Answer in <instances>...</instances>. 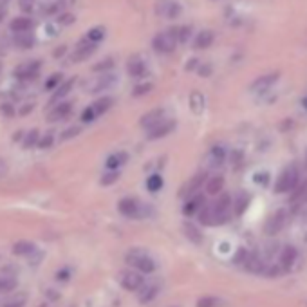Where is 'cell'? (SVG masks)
Instances as JSON below:
<instances>
[{"label": "cell", "instance_id": "6da1fadb", "mask_svg": "<svg viewBox=\"0 0 307 307\" xmlns=\"http://www.w3.org/2000/svg\"><path fill=\"white\" fill-rule=\"evenodd\" d=\"M125 260H127V264L138 273L150 275V273L156 271V262H154V258L150 257L146 251L139 250V248H134V250L128 251Z\"/></svg>", "mask_w": 307, "mask_h": 307}, {"label": "cell", "instance_id": "7a4b0ae2", "mask_svg": "<svg viewBox=\"0 0 307 307\" xmlns=\"http://www.w3.org/2000/svg\"><path fill=\"white\" fill-rule=\"evenodd\" d=\"M152 46L158 53L163 54L172 53L177 46V29H166L163 33H158V35L154 36Z\"/></svg>", "mask_w": 307, "mask_h": 307}, {"label": "cell", "instance_id": "3957f363", "mask_svg": "<svg viewBox=\"0 0 307 307\" xmlns=\"http://www.w3.org/2000/svg\"><path fill=\"white\" fill-rule=\"evenodd\" d=\"M296 181H298V168L295 165H289L288 168L282 170L280 177H278V181L275 184V192L276 193L289 192V190L295 188Z\"/></svg>", "mask_w": 307, "mask_h": 307}, {"label": "cell", "instance_id": "277c9868", "mask_svg": "<svg viewBox=\"0 0 307 307\" xmlns=\"http://www.w3.org/2000/svg\"><path fill=\"white\" fill-rule=\"evenodd\" d=\"M119 284L123 286V289L127 291H139L145 284V278H143L141 273L134 271V269H125V271L119 273Z\"/></svg>", "mask_w": 307, "mask_h": 307}, {"label": "cell", "instance_id": "5b68a950", "mask_svg": "<svg viewBox=\"0 0 307 307\" xmlns=\"http://www.w3.org/2000/svg\"><path fill=\"white\" fill-rule=\"evenodd\" d=\"M230 206H231L230 195H221V199L217 203L211 204V210H213L215 215V224H224L230 219Z\"/></svg>", "mask_w": 307, "mask_h": 307}, {"label": "cell", "instance_id": "8992f818", "mask_svg": "<svg viewBox=\"0 0 307 307\" xmlns=\"http://www.w3.org/2000/svg\"><path fill=\"white\" fill-rule=\"evenodd\" d=\"M118 210L119 213L128 217V219H139V217H143L141 204H139V201L132 199V197H125V199L119 201Z\"/></svg>", "mask_w": 307, "mask_h": 307}, {"label": "cell", "instance_id": "52a82bcc", "mask_svg": "<svg viewBox=\"0 0 307 307\" xmlns=\"http://www.w3.org/2000/svg\"><path fill=\"white\" fill-rule=\"evenodd\" d=\"M156 13L165 18H176L181 15V6L176 0H156Z\"/></svg>", "mask_w": 307, "mask_h": 307}, {"label": "cell", "instance_id": "ba28073f", "mask_svg": "<svg viewBox=\"0 0 307 307\" xmlns=\"http://www.w3.org/2000/svg\"><path fill=\"white\" fill-rule=\"evenodd\" d=\"M284 224H286V211L278 210V211H275L268 221H266L264 231L268 235H276L282 228H284Z\"/></svg>", "mask_w": 307, "mask_h": 307}, {"label": "cell", "instance_id": "9c48e42d", "mask_svg": "<svg viewBox=\"0 0 307 307\" xmlns=\"http://www.w3.org/2000/svg\"><path fill=\"white\" fill-rule=\"evenodd\" d=\"M165 111L163 108H154V111L146 112L145 116L141 118V121H139V125H141L143 128H154V127H158L159 123L165 121Z\"/></svg>", "mask_w": 307, "mask_h": 307}, {"label": "cell", "instance_id": "30bf717a", "mask_svg": "<svg viewBox=\"0 0 307 307\" xmlns=\"http://www.w3.org/2000/svg\"><path fill=\"white\" fill-rule=\"evenodd\" d=\"M94 51H96V43L89 42V40H83L81 43H78V47L74 49V53L71 54V60L73 61H83L87 60L89 56H92L94 54Z\"/></svg>", "mask_w": 307, "mask_h": 307}, {"label": "cell", "instance_id": "8fae6325", "mask_svg": "<svg viewBox=\"0 0 307 307\" xmlns=\"http://www.w3.org/2000/svg\"><path fill=\"white\" fill-rule=\"evenodd\" d=\"M38 69H40V61H29V63H24V65L16 67L15 76L24 81L33 80V78H36V74H38Z\"/></svg>", "mask_w": 307, "mask_h": 307}, {"label": "cell", "instance_id": "7c38bea8", "mask_svg": "<svg viewBox=\"0 0 307 307\" xmlns=\"http://www.w3.org/2000/svg\"><path fill=\"white\" fill-rule=\"evenodd\" d=\"M280 74L278 73H271V74H266V76H260L258 80H255L251 83V91L253 92H266L268 89H271L275 85V81L278 80Z\"/></svg>", "mask_w": 307, "mask_h": 307}, {"label": "cell", "instance_id": "4fadbf2b", "mask_svg": "<svg viewBox=\"0 0 307 307\" xmlns=\"http://www.w3.org/2000/svg\"><path fill=\"white\" fill-rule=\"evenodd\" d=\"M204 179H206V173H203V172L197 173V176H193L192 179L183 186V190H181V197H190V195H193V193H197V190L203 186Z\"/></svg>", "mask_w": 307, "mask_h": 307}, {"label": "cell", "instance_id": "5bb4252c", "mask_svg": "<svg viewBox=\"0 0 307 307\" xmlns=\"http://www.w3.org/2000/svg\"><path fill=\"white\" fill-rule=\"evenodd\" d=\"M176 128V121H172V119H165L163 123H159L158 127H154L148 130V139H159V138H165V136H168L170 132Z\"/></svg>", "mask_w": 307, "mask_h": 307}, {"label": "cell", "instance_id": "9a60e30c", "mask_svg": "<svg viewBox=\"0 0 307 307\" xmlns=\"http://www.w3.org/2000/svg\"><path fill=\"white\" fill-rule=\"evenodd\" d=\"M127 71H128V74H130V76H134V78L145 76V73H146V63H145V60H143V58L139 56V54L132 56L130 60H128V63H127Z\"/></svg>", "mask_w": 307, "mask_h": 307}, {"label": "cell", "instance_id": "2e32d148", "mask_svg": "<svg viewBox=\"0 0 307 307\" xmlns=\"http://www.w3.org/2000/svg\"><path fill=\"white\" fill-rule=\"evenodd\" d=\"M114 81H116L114 74L103 73L101 76H98L96 80H92V83H91V87H89V91H91V92H101V91H105V89L112 87V85H114Z\"/></svg>", "mask_w": 307, "mask_h": 307}, {"label": "cell", "instance_id": "e0dca14e", "mask_svg": "<svg viewBox=\"0 0 307 307\" xmlns=\"http://www.w3.org/2000/svg\"><path fill=\"white\" fill-rule=\"evenodd\" d=\"M73 111V105L69 101H63V103H58L53 111L49 112V121H60V119H65L67 116Z\"/></svg>", "mask_w": 307, "mask_h": 307}, {"label": "cell", "instance_id": "ac0fdd59", "mask_svg": "<svg viewBox=\"0 0 307 307\" xmlns=\"http://www.w3.org/2000/svg\"><path fill=\"white\" fill-rule=\"evenodd\" d=\"M296 260V250L293 248V246H286L284 251H282L280 255V268L284 269H291V266L295 264Z\"/></svg>", "mask_w": 307, "mask_h": 307}, {"label": "cell", "instance_id": "d6986e66", "mask_svg": "<svg viewBox=\"0 0 307 307\" xmlns=\"http://www.w3.org/2000/svg\"><path fill=\"white\" fill-rule=\"evenodd\" d=\"M244 266H246V269L251 271V273H262L264 271V262H262V258L258 257L257 253H251V255L248 253V258H246Z\"/></svg>", "mask_w": 307, "mask_h": 307}, {"label": "cell", "instance_id": "ffe728a7", "mask_svg": "<svg viewBox=\"0 0 307 307\" xmlns=\"http://www.w3.org/2000/svg\"><path fill=\"white\" fill-rule=\"evenodd\" d=\"M204 208V197L203 195H195L192 199L186 201V204L183 206L184 215H193L197 210H203Z\"/></svg>", "mask_w": 307, "mask_h": 307}, {"label": "cell", "instance_id": "44dd1931", "mask_svg": "<svg viewBox=\"0 0 307 307\" xmlns=\"http://www.w3.org/2000/svg\"><path fill=\"white\" fill-rule=\"evenodd\" d=\"M211 42H213V33L206 29V31H201L199 35L195 36L193 46H195V49H206V47L211 46Z\"/></svg>", "mask_w": 307, "mask_h": 307}, {"label": "cell", "instance_id": "7402d4cb", "mask_svg": "<svg viewBox=\"0 0 307 307\" xmlns=\"http://www.w3.org/2000/svg\"><path fill=\"white\" fill-rule=\"evenodd\" d=\"M112 107V98H108V96H105V98H100L98 101H94V103L91 105V108L94 111V116H101V114H105V112L108 111V108Z\"/></svg>", "mask_w": 307, "mask_h": 307}, {"label": "cell", "instance_id": "603a6c76", "mask_svg": "<svg viewBox=\"0 0 307 307\" xmlns=\"http://www.w3.org/2000/svg\"><path fill=\"white\" fill-rule=\"evenodd\" d=\"M74 81H76V80H74V78H71V80H67V81H63L61 85H58V91L54 92V96H53V100H51V101H53V103H56L58 100L65 98L67 94L71 92V89L74 87Z\"/></svg>", "mask_w": 307, "mask_h": 307}, {"label": "cell", "instance_id": "cb8c5ba5", "mask_svg": "<svg viewBox=\"0 0 307 307\" xmlns=\"http://www.w3.org/2000/svg\"><path fill=\"white\" fill-rule=\"evenodd\" d=\"M15 46L20 47V49H31L35 46V36L29 35V33H18L15 36Z\"/></svg>", "mask_w": 307, "mask_h": 307}, {"label": "cell", "instance_id": "d4e9b609", "mask_svg": "<svg viewBox=\"0 0 307 307\" xmlns=\"http://www.w3.org/2000/svg\"><path fill=\"white\" fill-rule=\"evenodd\" d=\"M31 27H33V22H31V18H26V16L15 18L11 22V29L15 31L16 35H18V33H29Z\"/></svg>", "mask_w": 307, "mask_h": 307}, {"label": "cell", "instance_id": "484cf974", "mask_svg": "<svg viewBox=\"0 0 307 307\" xmlns=\"http://www.w3.org/2000/svg\"><path fill=\"white\" fill-rule=\"evenodd\" d=\"M223 188H224V177H223V176L211 177V179L208 181V184H206V192L210 193V195H215V193H219Z\"/></svg>", "mask_w": 307, "mask_h": 307}, {"label": "cell", "instance_id": "4316f807", "mask_svg": "<svg viewBox=\"0 0 307 307\" xmlns=\"http://www.w3.org/2000/svg\"><path fill=\"white\" fill-rule=\"evenodd\" d=\"M127 159H128V156L125 152H118V154H112L111 158L107 159V168H111V170H116V168H119L121 165H125L127 163Z\"/></svg>", "mask_w": 307, "mask_h": 307}, {"label": "cell", "instance_id": "83f0119b", "mask_svg": "<svg viewBox=\"0 0 307 307\" xmlns=\"http://www.w3.org/2000/svg\"><path fill=\"white\" fill-rule=\"evenodd\" d=\"M33 251H35V244H33V242L20 240L13 246V253L15 255H31Z\"/></svg>", "mask_w": 307, "mask_h": 307}, {"label": "cell", "instance_id": "f1b7e54d", "mask_svg": "<svg viewBox=\"0 0 307 307\" xmlns=\"http://www.w3.org/2000/svg\"><path fill=\"white\" fill-rule=\"evenodd\" d=\"M190 107L195 114H201L204 108V96L201 92H192V96H190Z\"/></svg>", "mask_w": 307, "mask_h": 307}, {"label": "cell", "instance_id": "f546056e", "mask_svg": "<svg viewBox=\"0 0 307 307\" xmlns=\"http://www.w3.org/2000/svg\"><path fill=\"white\" fill-rule=\"evenodd\" d=\"M156 295H158V286H145L143 284L141 293H139V302L141 303L150 302Z\"/></svg>", "mask_w": 307, "mask_h": 307}, {"label": "cell", "instance_id": "4dcf8cb0", "mask_svg": "<svg viewBox=\"0 0 307 307\" xmlns=\"http://www.w3.org/2000/svg\"><path fill=\"white\" fill-rule=\"evenodd\" d=\"M210 158H211V166H221L223 161L226 159V154H224L223 146H213L210 152Z\"/></svg>", "mask_w": 307, "mask_h": 307}, {"label": "cell", "instance_id": "1f68e13d", "mask_svg": "<svg viewBox=\"0 0 307 307\" xmlns=\"http://www.w3.org/2000/svg\"><path fill=\"white\" fill-rule=\"evenodd\" d=\"M199 219L204 226H215V215H213V210L211 206H204L199 213Z\"/></svg>", "mask_w": 307, "mask_h": 307}, {"label": "cell", "instance_id": "d6a6232c", "mask_svg": "<svg viewBox=\"0 0 307 307\" xmlns=\"http://www.w3.org/2000/svg\"><path fill=\"white\" fill-rule=\"evenodd\" d=\"M184 233H186V237H188L190 240L195 242V244H201V242H203V235L199 233V230H197L193 224H190V223L184 224Z\"/></svg>", "mask_w": 307, "mask_h": 307}, {"label": "cell", "instance_id": "836d02e7", "mask_svg": "<svg viewBox=\"0 0 307 307\" xmlns=\"http://www.w3.org/2000/svg\"><path fill=\"white\" fill-rule=\"evenodd\" d=\"M291 203L295 204H303V203H307V183H303L302 186H300L298 190H296L295 193H293V197H291Z\"/></svg>", "mask_w": 307, "mask_h": 307}, {"label": "cell", "instance_id": "e575fe53", "mask_svg": "<svg viewBox=\"0 0 307 307\" xmlns=\"http://www.w3.org/2000/svg\"><path fill=\"white\" fill-rule=\"evenodd\" d=\"M146 188H148L150 192H158V190H161L163 188V177L158 176V173L150 176L148 181H146Z\"/></svg>", "mask_w": 307, "mask_h": 307}, {"label": "cell", "instance_id": "d590c367", "mask_svg": "<svg viewBox=\"0 0 307 307\" xmlns=\"http://www.w3.org/2000/svg\"><path fill=\"white\" fill-rule=\"evenodd\" d=\"M16 288V280L11 276H0V293H9Z\"/></svg>", "mask_w": 307, "mask_h": 307}, {"label": "cell", "instance_id": "8d00e7d4", "mask_svg": "<svg viewBox=\"0 0 307 307\" xmlns=\"http://www.w3.org/2000/svg\"><path fill=\"white\" fill-rule=\"evenodd\" d=\"M103 36H105L103 27H94V29H91L87 33V40H89V42H92V43H98L100 40H103Z\"/></svg>", "mask_w": 307, "mask_h": 307}, {"label": "cell", "instance_id": "74e56055", "mask_svg": "<svg viewBox=\"0 0 307 307\" xmlns=\"http://www.w3.org/2000/svg\"><path fill=\"white\" fill-rule=\"evenodd\" d=\"M192 36V27L184 26L181 29H177V42H188V38Z\"/></svg>", "mask_w": 307, "mask_h": 307}, {"label": "cell", "instance_id": "f35d334b", "mask_svg": "<svg viewBox=\"0 0 307 307\" xmlns=\"http://www.w3.org/2000/svg\"><path fill=\"white\" fill-rule=\"evenodd\" d=\"M36 141H38V130H31L29 134H27L26 141H24V146L26 148H31V146H35Z\"/></svg>", "mask_w": 307, "mask_h": 307}, {"label": "cell", "instance_id": "ab89813d", "mask_svg": "<svg viewBox=\"0 0 307 307\" xmlns=\"http://www.w3.org/2000/svg\"><path fill=\"white\" fill-rule=\"evenodd\" d=\"M118 179H119V172H108L101 177V184H103V186H108V184L116 183Z\"/></svg>", "mask_w": 307, "mask_h": 307}, {"label": "cell", "instance_id": "60d3db41", "mask_svg": "<svg viewBox=\"0 0 307 307\" xmlns=\"http://www.w3.org/2000/svg\"><path fill=\"white\" fill-rule=\"evenodd\" d=\"M215 305H217V298H213V296H204V298H201L197 302V307H215Z\"/></svg>", "mask_w": 307, "mask_h": 307}, {"label": "cell", "instance_id": "b9f144b4", "mask_svg": "<svg viewBox=\"0 0 307 307\" xmlns=\"http://www.w3.org/2000/svg\"><path fill=\"white\" fill-rule=\"evenodd\" d=\"M152 91V83H143V85H138V87L134 89V96H143V94H146V92Z\"/></svg>", "mask_w": 307, "mask_h": 307}, {"label": "cell", "instance_id": "7bdbcfd3", "mask_svg": "<svg viewBox=\"0 0 307 307\" xmlns=\"http://www.w3.org/2000/svg\"><path fill=\"white\" fill-rule=\"evenodd\" d=\"M60 81H61V74L60 73H54L53 76L49 78V80H47V83H46V89H54L56 87V85H60Z\"/></svg>", "mask_w": 307, "mask_h": 307}, {"label": "cell", "instance_id": "ee69618b", "mask_svg": "<svg viewBox=\"0 0 307 307\" xmlns=\"http://www.w3.org/2000/svg\"><path fill=\"white\" fill-rule=\"evenodd\" d=\"M114 65V61H112V58H107V60H103V61H100V63H96L94 65V71H108L111 67Z\"/></svg>", "mask_w": 307, "mask_h": 307}, {"label": "cell", "instance_id": "f6af8a7d", "mask_svg": "<svg viewBox=\"0 0 307 307\" xmlns=\"http://www.w3.org/2000/svg\"><path fill=\"white\" fill-rule=\"evenodd\" d=\"M248 203H250V197L246 195V193H242L237 201V213H242L246 210V206H248Z\"/></svg>", "mask_w": 307, "mask_h": 307}, {"label": "cell", "instance_id": "bcb514c9", "mask_svg": "<svg viewBox=\"0 0 307 307\" xmlns=\"http://www.w3.org/2000/svg\"><path fill=\"white\" fill-rule=\"evenodd\" d=\"M96 119V116H94V111H92L91 107H87L83 111V114H81V121L83 123H91V121H94Z\"/></svg>", "mask_w": 307, "mask_h": 307}, {"label": "cell", "instance_id": "7dc6e473", "mask_svg": "<svg viewBox=\"0 0 307 307\" xmlns=\"http://www.w3.org/2000/svg\"><path fill=\"white\" fill-rule=\"evenodd\" d=\"M51 145H53V132H47L46 138L40 139L38 146H40V148H49Z\"/></svg>", "mask_w": 307, "mask_h": 307}, {"label": "cell", "instance_id": "c3c4849f", "mask_svg": "<svg viewBox=\"0 0 307 307\" xmlns=\"http://www.w3.org/2000/svg\"><path fill=\"white\" fill-rule=\"evenodd\" d=\"M78 132H80V128H78V127H71L60 136V139H69V138H73V136H76Z\"/></svg>", "mask_w": 307, "mask_h": 307}, {"label": "cell", "instance_id": "681fc988", "mask_svg": "<svg viewBox=\"0 0 307 307\" xmlns=\"http://www.w3.org/2000/svg\"><path fill=\"white\" fill-rule=\"evenodd\" d=\"M246 258H248V251H246V250H238L237 257H235V264H244Z\"/></svg>", "mask_w": 307, "mask_h": 307}, {"label": "cell", "instance_id": "f907efd6", "mask_svg": "<svg viewBox=\"0 0 307 307\" xmlns=\"http://www.w3.org/2000/svg\"><path fill=\"white\" fill-rule=\"evenodd\" d=\"M20 8L26 13H31L33 11V0H20Z\"/></svg>", "mask_w": 307, "mask_h": 307}, {"label": "cell", "instance_id": "816d5d0a", "mask_svg": "<svg viewBox=\"0 0 307 307\" xmlns=\"http://www.w3.org/2000/svg\"><path fill=\"white\" fill-rule=\"evenodd\" d=\"M0 307H24V300H11V302L0 303Z\"/></svg>", "mask_w": 307, "mask_h": 307}, {"label": "cell", "instance_id": "f5cc1de1", "mask_svg": "<svg viewBox=\"0 0 307 307\" xmlns=\"http://www.w3.org/2000/svg\"><path fill=\"white\" fill-rule=\"evenodd\" d=\"M71 22H74V16L73 15H61L60 16V24H63V26H69Z\"/></svg>", "mask_w": 307, "mask_h": 307}, {"label": "cell", "instance_id": "db71d44e", "mask_svg": "<svg viewBox=\"0 0 307 307\" xmlns=\"http://www.w3.org/2000/svg\"><path fill=\"white\" fill-rule=\"evenodd\" d=\"M6 173H8V165H6L4 159L0 158V177H4Z\"/></svg>", "mask_w": 307, "mask_h": 307}, {"label": "cell", "instance_id": "11a10c76", "mask_svg": "<svg viewBox=\"0 0 307 307\" xmlns=\"http://www.w3.org/2000/svg\"><path fill=\"white\" fill-rule=\"evenodd\" d=\"M210 73H211V67L210 65H203V69H199L201 76H210Z\"/></svg>", "mask_w": 307, "mask_h": 307}, {"label": "cell", "instance_id": "9f6ffc18", "mask_svg": "<svg viewBox=\"0 0 307 307\" xmlns=\"http://www.w3.org/2000/svg\"><path fill=\"white\" fill-rule=\"evenodd\" d=\"M63 51H65V47H63V46H61V47H58V49L56 51H54V56H61V54H63Z\"/></svg>", "mask_w": 307, "mask_h": 307}, {"label": "cell", "instance_id": "6f0895ef", "mask_svg": "<svg viewBox=\"0 0 307 307\" xmlns=\"http://www.w3.org/2000/svg\"><path fill=\"white\" fill-rule=\"evenodd\" d=\"M195 65H197V60H192V61H188V65H186V69H195Z\"/></svg>", "mask_w": 307, "mask_h": 307}, {"label": "cell", "instance_id": "680465c9", "mask_svg": "<svg viewBox=\"0 0 307 307\" xmlns=\"http://www.w3.org/2000/svg\"><path fill=\"white\" fill-rule=\"evenodd\" d=\"M302 103H303V107L307 108V98H303V100H302Z\"/></svg>", "mask_w": 307, "mask_h": 307}]
</instances>
